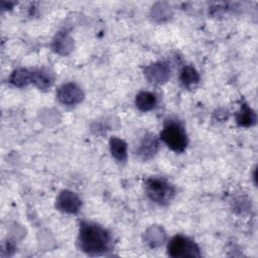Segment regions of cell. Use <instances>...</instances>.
Returning a JSON list of instances; mask_svg holds the SVG:
<instances>
[{"mask_svg": "<svg viewBox=\"0 0 258 258\" xmlns=\"http://www.w3.org/2000/svg\"><path fill=\"white\" fill-rule=\"evenodd\" d=\"M80 248L89 255H101L109 251L110 234L100 225L92 222H82L79 233Z\"/></svg>", "mask_w": 258, "mask_h": 258, "instance_id": "cell-1", "label": "cell"}, {"mask_svg": "<svg viewBox=\"0 0 258 258\" xmlns=\"http://www.w3.org/2000/svg\"><path fill=\"white\" fill-rule=\"evenodd\" d=\"M145 191L147 197L158 205H167L174 198V186L165 178L152 176L145 182Z\"/></svg>", "mask_w": 258, "mask_h": 258, "instance_id": "cell-2", "label": "cell"}, {"mask_svg": "<svg viewBox=\"0 0 258 258\" xmlns=\"http://www.w3.org/2000/svg\"><path fill=\"white\" fill-rule=\"evenodd\" d=\"M161 140L173 151L182 152L187 145V136L183 126L176 120H167L160 133Z\"/></svg>", "mask_w": 258, "mask_h": 258, "instance_id": "cell-3", "label": "cell"}, {"mask_svg": "<svg viewBox=\"0 0 258 258\" xmlns=\"http://www.w3.org/2000/svg\"><path fill=\"white\" fill-rule=\"evenodd\" d=\"M167 254L173 258L200 257L201 252L199 246L189 238L176 235L168 243Z\"/></svg>", "mask_w": 258, "mask_h": 258, "instance_id": "cell-4", "label": "cell"}, {"mask_svg": "<svg viewBox=\"0 0 258 258\" xmlns=\"http://www.w3.org/2000/svg\"><path fill=\"white\" fill-rule=\"evenodd\" d=\"M56 96L61 104L75 105L82 101L84 94L76 84L68 83L59 87Z\"/></svg>", "mask_w": 258, "mask_h": 258, "instance_id": "cell-5", "label": "cell"}, {"mask_svg": "<svg viewBox=\"0 0 258 258\" xmlns=\"http://www.w3.org/2000/svg\"><path fill=\"white\" fill-rule=\"evenodd\" d=\"M56 208L64 213L75 214L81 208V200L79 197L70 190H62L56 199Z\"/></svg>", "mask_w": 258, "mask_h": 258, "instance_id": "cell-6", "label": "cell"}, {"mask_svg": "<svg viewBox=\"0 0 258 258\" xmlns=\"http://www.w3.org/2000/svg\"><path fill=\"white\" fill-rule=\"evenodd\" d=\"M144 74L150 83L161 84L168 80L170 76V68L166 62L158 61L147 67Z\"/></svg>", "mask_w": 258, "mask_h": 258, "instance_id": "cell-7", "label": "cell"}, {"mask_svg": "<svg viewBox=\"0 0 258 258\" xmlns=\"http://www.w3.org/2000/svg\"><path fill=\"white\" fill-rule=\"evenodd\" d=\"M159 148V141L153 134H146L137 147V154L140 158L147 160L153 157Z\"/></svg>", "mask_w": 258, "mask_h": 258, "instance_id": "cell-8", "label": "cell"}, {"mask_svg": "<svg viewBox=\"0 0 258 258\" xmlns=\"http://www.w3.org/2000/svg\"><path fill=\"white\" fill-rule=\"evenodd\" d=\"M236 120L239 126L250 127L256 122V114L247 104H243L236 116Z\"/></svg>", "mask_w": 258, "mask_h": 258, "instance_id": "cell-9", "label": "cell"}, {"mask_svg": "<svg viewBox=\"0 0 258 258\" xmlns=\"http://www.w3.org/2000/svg\"><path fill=\"white\" fill-rule=\"evenodd\" d=\"M136 107L141 111H149L154 108L156 104V97L150 92H140L135 99Z\"/></svg>", "mask_w": 258, "mask_h": 258, "instance_id": "cell-10", "label": "cell"}, {"mask_svg": "<svg viewBox=\"0 0 258 258\" xmlns=\"http://www.w3.org/2000/svg\"><path fill=\"white\" fill-rule=\"evenodd\" d=\"M110 150L112 155L119 161H125L127 158V145L126 143L117 137L110 139Z\"/></svg>", "mask_w": 258, "mask_h": 258, "instance_id": "cell-11", "label": "cell"}, {"mask_svg": "<svg viewBox=\"0 0 258 258\" xmlns=\"http://www.w3.org/2000/svg\"><path fill=\"white\" fill-rule=\"evenodd\" d=\"M179 79H180L181 84L184 87L189 88V87H191V86H194V85L199 83L200 75H199V73L197 72V70L194 67L185 66L180 71Z\"/></svg>", "mask_w": 258, "mask_h": 258, "instance_id": "cell-12", "label": "cell"}, {"mask_svg": "<svg viewBox=\"0 0 258 258\" xmlns=\"http://www.w3.org/2000/svg\"><path fill=\"white\" fill-rule=\"evenodd\" d=\"M32 80L31 82L34 83L39 89H47L52 85L53 78L51 74L45 70H37L31 73Z\"/></svg>", "mask_w": 258, "mask_h": 258, "instance_id": "cell-13", "label": "cell"}, {"mask_svg": "<svg viewBox=\"0 0 258 258\" xmlns=\"http://www.w3.org/2000/svg\"><path fill=\"white\" fill-rule=\"evenodd\" d=\"M32 80V75L30 72L24 69H18L14 71L10 77V82L17 87H24L28 85Z\"/></svg>", "mask_w": 258, "mask_h": 258, "instance_id": "cell-14", "label": "cell"}]
</instances>
